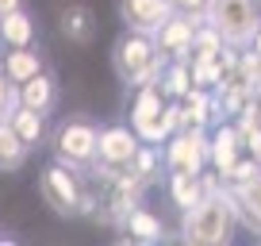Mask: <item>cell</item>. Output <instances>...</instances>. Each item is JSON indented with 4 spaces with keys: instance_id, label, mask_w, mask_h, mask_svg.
<instances>
[{
    "instance_id": "obj_1",
    "label": "cell",
    "mask_w": 261,
    "mask_h": 246,
    "mask_svg": "<svg viewBox=\"0 0 261 246\" xmlns=\"http://www.w3.org/2000/svg\"><path fill=\"white\" fill-rule=\"evenodd\" d=\"M234 231H238V215L230 208L227 189H223V192L204 196L200 204H192L188 212H180L177 238L188 246H223L234 238Z\"/></svg>"
},
{
    "instance_id": "obj_2",
    "label": "cell",
    "mask_w": 261,
    "mask_h": 246,
    "mask_svg": "<svg viewBox=\"0 0 261 246\" xmlns=\"http://www.w3.org/2000/svg\"><path fill=\"white\" fill-rule=\"evenodd\" d=\"M165 62L169 58L158 50V39L154 35H142V31H127L112 42V69L127 89H139V85H150L162 77Z\"/></svg>"
},
{
    "instance_id": "obj_3",
    "label": "cell",
    "mask_w": 261,
    "mask_h": 246,
    "mask_svg": "<svg viewBox=\"0 0 261 246\" xmlns=\"http://www.w3.org/2000/svg\"><path fill=\"white\" fill-rule=\"evenodd\" d=\"M50 154L58 162L73 165V169H89L96 162V150H100V123L89 119V115H65L62 123L50 127Z\"/></svg>"
},
{
    "instance_id": "obj_4",
    "label": "cell",
    "mask_w": 261,
    "mask_h": 246,
    "mask_svg": "<svg viewBox=\"0 0 261 246\" xmlns=\"http://www.w3.org/2000/svg\"><path fill=\"white\" fill-rule=\"evenodd\" d=\"M39 196L58 219H77L81 215V200H85V173L54 158L39 173Z\"/></svg>"
},
{
    "instance_id": "obj_5",
    "label": "cell",
    "mask_w": 261,
    "mask_h": 246,
    "mask_svg": "<svg viewBox=\"0 0 261 246\" xmlns=\"http://www.w3.org/2000/svg\"><path fill=\"white\" fill-rule=\"evenodd\" d=\"M207 23L234 46H250L261 23L257 0H207Z\"/></svg>"
},
{
    "instance_id": "obj_6",
    "label": "cell",
    "mask_w": 261,
    "mask_h": 246,
    "mask_svg": "<svg viewBox=\"0 0 261 246\" xmlns=\"http://www.w3.org/2000/svg\"><path fill=\"white\" fill-rule=\"evenodd\" d=\"M212 158V127H180L165 142V169L200 173Z\"/></svg>"
},
{
    "instance_id": "obj_7",
    "label": "cell",
    "mask_w": 261,
    "mask_h": 246,
    "mask_svg": "<svg viewBox=\"0 0 261 246\" xmlns=\"http://www.w3.org/2000/svg\"><path fill=\"white\" fill-rule=\"evenodd\" d=\"M200 23H204V16L173 12V16L154 31L158 50H162L165 58H180V62H188V58H192V39H196V31H200Z\"/></svg>"
},
{
    "instance_id": "obj_8",
    "label": "cell",
    "mask_w": 261,
    "mask_h": 246,
    "mask_svg": "<svg viewBox=\"0 0 261 246\" xmlns=\"http://www.w3.org/2000/svg\"><path fill=\"white\" fill-rule=\"evenodd\" d=\"M139 146H142V139H139V131H135L130 123H108V127H100V150H96V162L127 169L130 158L139 154Z\"/></svg>"
},
{
    "instance_id": "obj_9",
    "label": "cell",
    "mask_w": 261,
    "mask_h": 246,
    "mask_svg": "<svg viewBox=\"0 0 261 246\" xmlns=\"http://www.w3.org/2000/svg\"><path fill=\"white\" fill-rule=\"evenodd\" d=\"M169 16H173L169 0H119V23L127 27V31L154 35Z\"/></svg>"
},
{
    "instance_id": "obj_10",
    "label": "cell",
    "mask_w": 261,
    "mask_h": 246,
    "mask_svg": "<svg viewBox=\"0 0 261 246\" xmlns=\"http://www.w3.org/2000/svg\"><path fill=\"white\" fill-rule=\"evenodd\" d=\"M246 154V142H242V131H238L230 119H219L212 127V158H207V165H215V169L227 177L230 169H234V162Z\"/></svg>"
},
{
    "instance_id": "obj_11",
    "label": "cell",
    "mask_w": 261,
    "mask_h": 246,
    "mask_svg": "<svg viewBox=\"0 0 261 246\" xmlns=\"http://www.w3.org/2000/svg\"><path fill=\"white\" fill-rule=\"evenodd\" d=\"M58 31H62L65 42H73V46H89L100 27H96V16H92L89 4H85V0H73V4H65V8L58 12Z\"/></svg>"
},
{
    "instance_id": "obj_12",
    "label": "cell",
    "mask_w": 261,
    "mask_h": 246,
    "mask_svg": "<svg viewBox=\"0 0 261 246\" xmlns=\"http://www.w3.org/2000/svg\"><path fill=\"white\" fill-rule=\"evenodd\" d=\"M169 96L162 92V85L150 81V85H139V89H130V104H127V123L130 127H142V123L158 119L165 112Z\"/></svg>"
},
{
    "instance_id": "obj_13",
    "label": "cell",
    "mask_w": 261,
    "mask_h": 246,
    "mask_svg": "<svg viewBox=\"0 0 261 246\" xmlns=\"http://www.w3.org/2000/svg\"><path fill=\"white\" fill-rule=\"evenodd\" d=\"M177 104H180V127H215L219 123V108H215L212 89H192Z\"/></svg>"
},
{
    "instance_id": "obj_14",
    "label": "cell",
    "mask_w": 261,
    "mask_h": 246,
    "mask_svg": "<svg viewBox=\"0 0 261 246\" xmlns=\"http://www.w3.org/2000/svg\"><path fill=\"white\" fill-rule=\"evenodd\" d=\"M12 131L23 139V146L27 150H39L42 142L50 139V115L46 112H39V108H27V104H19L16 112H12Z\"/></svg>"
},
{
    "instance_id": "obj_15",
    "label": "cell",
    "mask_w": 261,
    "mask_h": 246,
    "mask_svg": "<svg viewBox=\"0 0 261 246\" xmlns=\"http://www.w3.org/2000/svg\"><path fill=\"white\" fill-rule=\"evenodd\" d=\"M8 46H39V27H35L27 8L0 16V50H8Z\"/></svg>"
},
{
    "instance_id": "obj_16",
    "label": "cell",
    "mask_w": 261,
    "mask_h": 246,
    "mask_svg": "<svg viewBox=\"0 0 261 246\" xmlns=\"http://www.w3.org/2000/svg\"><path fill=\"white\" fill-rule=\"evenodd\" d=\"M169 235L165 231V223H162V215H154L150 208H135V212L123 219V235H119V242H162V238Z\"/></svg>"
},
{
    "instance_id": "obj_17",
    "label": "cell",
    "mask_w": 261,
    "mask_h": 246,
    "mask_svg": "<svg viewBox=\"0 0 261 246\" xmlns=\"http://www.w3.org/2000/svg\"><path fill=\"white\" fill-rule=\"evenodd\" d=\"M0 66H4V73H8L12 85H23L27 77L46 69V62H42L39 46H8V50H0Z\"/></svg>"
},
{
    "instance_id": "obj_18",
    "label": "cell",
    "mask_w": 261,
    "mask_h": 246,
    "mask_svg": "<svg viewBox=\"0 0 261 246\" xmlns=\"http://www.w3.org/2000/svg\"><path fill=\"white\" fill-rule=\"evenodd\" d=\"M165 196L177 212H188L192 204L204 200V189H200V173H188V169H169L165 173Z\"/></svg>"
},
{
    "instance_id": "obj_19",
    "label": "cell",
    "mask_w": 261,
    "mask_h": 246,
    "mask_svg": "<svg viewBox=\"0 0 261 246\" xmlns=\"http://www.w3.org/2000/svg\"><path fill=\"white\" fill-rule=\"evenodd\" d=\"M19 89V104H27V108H39V112H54V104H58V81H54V73L50 69H39L35 77H27L23 85H16Z\"/></svg>"
},
{
    "instance_id": "obj_20",
    "label": "cell",
    "mask_w": 261,
    "mask_h": 246,
    "mask_svg": "<svg viewBox=\"0 0 261 246\" xmlns=\"http://www.w3.org/2000/svg\"><path fill=\"white\" fill-rule=\"evenodd\" d=\"M135 177H142L146 181V189L150 185H158V181H165V146H154V142H142L139 146V154L130 158V165H127Z\"/></svg>"
},
{
    "instance_id": "obj_21",
    "label": "cell",
    "mask_w": 261,
    "mask_h": 246,
    "mask_svg": "<svg viewBox=\"0 0 261 246\" xmlns=\"http://www.w3.org/2000/svg\"><path fill=\"white\" fill-rule=\"evenodd\" d=\"M158 85H162V92H165L169 100L188 96V92L196 89L192 66H188V62H180V58H169V62H165V69H162V77H158Z\"/></svg>"
},
{
    "instance_id": "obj_22",
    "label": "cell",
    "mask_w": 261,
    "mask_h": 246,
    "mask_svg": "<svg viewBox=\"0 0 261 246\" xmlns=\"http://www.w3.org/2000/svg\"><path fill=\"white\" fill-rule=\"evenodd\" d=\"M27 154L31 150L23 146V139H19L16 131H12L8 119H0V173H16L27 165Z\"/></svg>"
},
{
    "instance_id": "obj_23",
    "label": "cell",
    "mask_w": 261,
    "mask_h": 246,
    "mask_svg": "<svg viewBox=\"0 0 261 246\" xmlns=\"http://www.w3.org/2000/svg\"><path fill=\"white\" fill-rule=\"evenodd\" d=\"M188 66H192L196 89H215V85L227 77V69L219 66V58H188Z\"/></svg>"
},
{
    "instance_id": "obj_24",
    "label": "cell",
    "mask_w": 261,
    "mask_h": 246,
    "mask_svg": "<svg viewBox=\"0 0 261 246\" xmlns=\"http://www.w3.org/2000/svg\"><path fill=\"white\" fill-rule=\"evenodd\" d=\"M19 108V89L8 81L4 66H0V119H12V112Z\"/></svg>"
},
{
    "instance_id": "obj_25",
    "label": "cell",
    "mask_w": 261,
    "mask_h": 246,
    "mask_svg": "<svg viewBox=\"0 0 261 246\" xmlns=\"http://www.w3.org/2000/svg\"><path fill=\"white\" fill-rule=\"evenodd\" d=\"M173 12H185V16H204L207 19V0H169Z\"/></svg>"
},
{
    "instance_id": "obj_26",
    "label": "cell",
    "mask_w": 261,
    "mask_h": 246,
    "mask_svg": "<svg viewBox=\"0 0 261 246\" xmlns=\"http://www.w3.org/2000/svg\"><path fill=\"white\" fill-rule=\"evenodd\" d=\"M23 8V0H0V16H8V12Z\"/></svg>"
},
{
    "instance_id": "obj_27",
    "label": "cell",
    "mask_w": 261,
    "mask_h": 246,
    "mask_svg": "<svg viewBox=\"0 0 261 246\" xmlns=\"http://www.w3.org/2000/svg\"><path fill=\"white\" fill-rule=\"evenodd\" d=\"M250 46H253V50H257V54H261V23H257V31H253V39H250Z\"/></svg>"
}]
</instances>
